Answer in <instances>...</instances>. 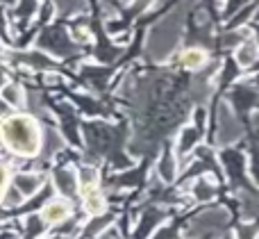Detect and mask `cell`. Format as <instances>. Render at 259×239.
Instances as JSON below:
<instances>
[{"mask_svg": "<svg viewBox=\"0 0 259 239\" xmlns=\"http://www.w3.org/2000/svg\"><path fill=\"white\" fill-rule=\"evenodd\" d=\"M3 139L9 150L16 155H36L41 148V132L32 116L25 114H14L3 121Z\"/></svg>", "mask_w": 259, "mask_h": 239, "instance_id": "1", "label": "cell"}, {"mask_svg": "<svg viewBox=\"0 0 259 239\" xmlns=\"http://www.w3.org/2000/svg\"><path fill=\"white\" fill-rule=\"evenodd\" d=\"M180 30H182V12H173L168 18H164L161 23H157L150 30L148 36V53L152 59H161L173 50V46L178 44Z\"/></svg>", "mask_w": 259, "mask_h": 239, "instance_id": "2", "label": "cell"}, {"mask_svg": "<svg viewBox=\"0 0 259 239\" xmlns=\"http://www.w3.org/2000/svg\"><path fill=\"white\" fill-rule=\"evenodd\" d=\"M241 126H239L237 116H234V112L230 109V105H221L219 107V135H216V141H219L221 146H228L232 144V141H237L239 137H241Z\"/></svg>", "mask_w": 259, "mask_h": 239, "instance_id": "3", "label": "cell"}, {"mask_svg": "<svg viewBox=\"0 0 259 239\" xmlns=\"http://www.w3.org/2000/svg\"><path fill=\"white\" fill-rule=\"evenodd\" d=\"M223 223H228V212L225 210H207V212H202L200 217H196L191 223H189L187 228V237H198V235H205V232L209 230H216V228H221Z\"/></svg>", "mask_w": 259, "mask_h": 239, "instance_id": "4", "label": "cell"}, {"mask_svg": "<svg viewBox=\"0 0 259 239\" xmlns=\"http://www.w3.org/2000/svg\"><path fill=\"white\" fill-rule=\"evenodd\" d=\"M41 217L46 219V223H62L71 217V205L66 201H50L44 208Z\"/></svg>", "mask_w": 259, "mask_h": 239, "instance_id": "5", "label": "cell"}, {"mask_svg": "<svg viewBox=\"0 0 259 239\" xmlns=\"http://www.w3.org/2000/svg\"><path fill=\"white\" fill-rule=\"evenodd\" d=\"M41 185H44V178L36 176V173H18V176L14 178V187H18V189L23 191V196L36 194V191L41 189Z\"/></svg>", "mask_w": 259, "mask_h": 239, "instance_id": "6", "label": "cell"}, {"mask_svg": "<svg viewBox=\"0 0 259 239\" xmlns=\"http://www.w3.org/2000/svg\"><path fill=\"white\" fill-rule=\"evenodd\" d=\"M53 178H55V187H57L62 194L71 196L73 191L77 189V178L73 176V171H68V169H57Z\"/></svg>", "mask_w": 259, "mask_h": 239, "instance_id": "7", "label": "cell"}, {"mask_svg": "<svg viewBox=\"0 0 259 239\" xmlns=\"http://www.w3.org/2000/svg\"><path fill=\"white\" fill-rule=\"evenodd\" d=\"M257 57H259V48H257L255 41L248 39L237 48V64L239 66H252V64L257 62Z\"/></svg>", "mask_w": 259, "mask_h": 239, "instance_id": "8", "label": "cell"}, {"mask_svg": "<svg viewBox=\"0 0 259 239\" xmlns=\"http://www.w3.org/2000/svg\"><path fill=\"white\" fill-rule=\"evenodd\" d=\"M105 198L98 194V191H89V194H84V210L91 214V217H100V214L105 212Z\"/></svg>", "mask_w": 259, "mask_h": 239, "instance_id": "9", "label": "cell"}, {"mask_svg": "<svg viewBox=\"0 0 259 239\" xmlns=\"http://www.w3.org/2000/svg\"><path fill=\"white\" fill-rule=\"evenodd\" d=\"M77 180H80V187L84 194L96 189V182H98V171L94 167H82L80 173H77Z\"/></svg>", "mask_w": 259, "mask_h": 239, "instance_id": "10", "label": "cell"}, {"mask_svg": "<svg viewBox=\"0 0 259 239\" xmlns=\"http://www.w3.org/2000/svg\"><path fill=\"white\" fill-rule=\"evenodd\" d=\"M200 135H202V130H198V128H184L182 135H180L178 150L180 153H189V150L193 148V144L200 139Z\"/></svg>", "mask_w": 259, "mask_h": 239, "instance_id": "11", "label": "cell"}, {"mask_svg": "<svg viewBox=\"0 0 259 239\" xmlns=\"http://www.w3.org/2000/svg\"><path fill=\"white\" fill-rule=\"evenodd\" d=\"M3 100L7 105H12V107H21L23 103H25V98H23V89L16 85H5L3 87Z\"/></svg>", "mask_w": 259, "mask_h": 239, "instance_id": "12", "label": "cell"}, {"mask_svg": "<svg viewBox=\"0 0 259 239\" xmlns=\"http://www.w3.org/2000/svg\"><path fill=\"white\" fill-rule=\"evenodd\" d=\"M205 59H207V55L202 53V50H198V48L184 50V55H182V64L187 68H200L202 64H205Z\"/></svg>", "mask_w": 259, "mask_h": 239, "instance_id": "13", "label": "cell"}, {"mask_svg": "<svg viewBox=\"0 0 259 239\" xmlns=\"http://www.w3.org/2000/svg\"><path fill=\"white\" fill-rule=\"evenodd\" d=\"M193 194H196L198 201H209V198H214L216 187L211 185L207 178H200V180L196 182V187H193Z\"/></svg>", "mask_w": 259, "mask_h": 239, "instance_id": "14", "label": "cell"}, {"mask_svg": "<svg viewBox=\"0 0 259 239\" xmlns=\"http://www.w3.org/2000/svg\"><path fill=\"white\" fill-rule=\"evenodd\" d=\"M159 176L164 178V182H170L175 178V160L170 153H166L164 157L159 160Z\"/></svg>", "mask_w": 259, "mask_h": 239, "instance_id": "15", "label": "cell"}, {"mask_svg": "<svg viewBox=\"0 0 259 239\" xmlns=\"http://www.w3.org/2000/svg\"><path fill=\"white\" fill-rule=\"evenodd\" d=\"M27 237H41L44 235V228H46V219L44 217H36V214H32V217H27Z\"/></svg>", "mask_w": 259, "mask_h": 239, "instance_id": "16", "label": "cell"}, {"mask_svg": "<svg viewBox=\"0 0 259 239\" xmlns=\"http://www.w3.org/2000/svg\"><path fill=\"white\" fill-rule=\"evenodd\" d=\"M3 205L5 208H14V205H21L23 203V191L18 187H5V196H3Z\"/></svg>", "mask_w": 259, "mask_h": 239, "instance_id": "17", "label": "cell"}, {"mask_svg": "<svg viewBox=\"0 0 259 239\" xmlns=\"http://www.w3.org/2000/svg\"><path fill=\"white\" fill-rule=\"evenodd\" d=\"M62 14H77L84 9V0H55Z\"/></svg>", "mask_w": 259, "mask_h": 239, "instance_id": "18", "label": "cell"}, {"mask_svg": "<svg viewBox=\"0 0 259 239\" xmlns=\"http://www.w3.org/2000/svg\"><path fill=\"white\" fill-rule=\"evenodd\" d=\"M59 148H62V137H59L55 130H48L46 132V157H50L53 153H57Z\"/></svg>", "mask_w": 259, "mask_h": 239, "instance_id": "19", "label": "cell"}, {"mask_svg": "<svg viewBox=\"0 0 259 239\" xmlns=\"http://www.w3.org/2000/svg\"><path fill=\"white\" fill-rule=\"evenodd\" d=\"M25 62L30 64V66H39V68H48V66H53V62H50L48 57H44V55H25Z\"/></svg>", "mask_w": 259, "mask_h": 239, "instance_id": "20", "label": "cell"}, {"mask_svg": "<svg viewBox=\"0 0 259 239\" xmlns=\"http://www.w3.org/2000/svg\"><path fill=\"white\" fill-rule=\"evenodd\" d=\"M107 223H112V217H105V219H96L94 223H89V228H87V232H84V235H87V237L96 235V232H100V230H103L105 226H107Z\"/></svg>", "mask_w": 259, "mask_h": 239, "instance_id": "21", "label": "cell"}, {"mask_svg": "<svg viewBox=\"0 0 259 239\" xmlns=\"http://www.w3.org/2000/svg\"><path fill=\"white\" fill-rule=\"evenodd\" d=\"M255 232H257V228L246 223V226H241L237 230V239H255Z\"/></svg>", "mask_w": 259, "mask_h": 239, "instance_id": "22", "label": "cell"}, {"mask_svg": "<svg viewBox=\"0 0 259 239\" xmlns=\"http://www.w3.org/2000/svg\"><path fill=\"white\" fill-rule=\"evenodd\" d=\"M73 41H80V44H87V41L91 39L89 36V30H84V27H73Z\"/></svg>", "mask_w": 259, "mask_h": 239, "instance_id": "23", "label": "cell"}, {"mask_svg": "<svg viewBox=\"0 0 259 239\" xmlns=\"http://www.w3.org/2000/svg\"><path fill=\"white\" fill-rule=\"evenodd\" d=\"M202 126H205V109H196V128L202 130Z\"/></svg>", "mask_w": 259, "mask_h": 239, "instance_id": "24", "label": "cell"}, {"mask_svg": "<svg viewBox=\"0 0 259 239\" xmlns=\"http://www.w3.org/2000/svg\"><path fill=\"white\" fill-rule=\"evenodd\" d=\"M98 239H116V230H114V228H112V230H103Z\"/></svg>", "mask_w": 259, "mask_h": 239, "instance_id": "25", "label": "cell"}, {"mask_svg": "<svg viewBox=\"0 0 259 239\" xmlns=\"http://www.w3.org/2000/svg\"><path fill=\"white\" fill-rule=\"evenodd\" d=\"M252 123H255V128H257V130H259V109H257V112H255V114H252Z\"/></svg>", "mask_w": 259, "mask_h": 239, "instance_id": "26", "label": "cell"}, {"mask_svg": "<svg viewBox=\"0 0 259 239\" xmlns=\"http://www.w3.org/2000/svg\"><path fill=\"white\" fill-rule=\"evenodd\" d=\"M121 3H123V5H130V3H134V0H121Z\"/></svg>", "mask_w": 259, "mask_h": 239, "instance_id": "27", "label": "cell"}, {"mask_svg": "<svg viewBox=\"0 0 259 239\" xmlns=\"http://www.w3.org/2000/svg\"><path fill=\"white\" fill-rule=\"evenodd\" d=\"M50 239H62V237H50Z\"/></svg>", "mask_w": 259, "mask_h": 239, "instance_id": "28", "label": "cell"}, {"mask_svg": "<svg viewBox=\"0 0 259 239\" xmlns=\"http://www.w3.org/2000/svg\"><path fill=\"white\" fill-rule=\"evenodd\" d=\"M225 239H230V237H225Z\"/></svg>", "mask_w": 259, "mask_h": 239, "instance_id": "29", "label": "cell"}, {"mask_svg": "<svg viewBox=\"0 0 259 239\" xmlns=\"http://www.w3.org/2000/svg\"><path fill=\"white\" fill-rule=\"evenodd\" d=\"M257 239H259V237H257Z\"/></svg>", "mask_w": 259, "mask_h": 239, "instance_id": "30", "label": "cell"}, {"mask_svg": "<svg viewBox=\"0 0 259 239\" xmlns=\"http://www.w3.org/2000/svg\"><path fill=\"white\" fill-rule=\"evenodd\" d=\"M257 82H259V80H257Z\"/></svg>", "mask_w": 259, "mask_h": 239, "instance_id": "31", "label": "cell"}]
</instances>
